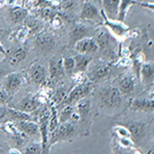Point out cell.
<instances>
[{
	"instance_id": "74e56055",
	"label": "cell",
	"mask_w": 154,
	"mask_h": 154,
	"mask_svg": "<svg viewBox=\"0 0 154 154\" xmlns=\"http://www.w3.org/2000/svg\"><path fill=\"white\" fill-rule=\"evenodd\" d=\"M138 5L143 7V8H147L149 11L154 12V2H145V1H139Z\"/></svg>"
},
{
	"instance_id": "4316f807",
	"label": "cell",
	"mask_w": 154,
	"mask_h": 154,
	"mask_svg": "<svg viewBox=\"0 0 154 154\" xmlns=\"http://www.w3.org/2000/svg\"><path fill=\"white\" fill-rule=\"evenodd\" d=\"M27 53H28V49L26 48H19L18 49H16L14 51H12V54H11V63L12 65H16L19 64L21 62H23L27 57Z\"/></svg>"
},
{
	"instance_id": "83f0119b",
	"label": "cell",
	"mask_w": 154,
	"mask_h": 154,
	"mask_svg": "<svg viewBox=\"0 0 154 154\" xmlns=\"http://www.w3.org/2000/svg\"><path fill=\"white\" fill-rule=\"evenodd\" d=\"M69 91H68L66 86H60V88H57L53 95V101L54 105L63 104L65 99L67 98V96H68Z\"/></svg>"
},
{
	"instance_id": "ffe728a7",
	"label": "cell",
	"mask_w": 154,
	"mask_h": 154,
	"mask_svg": "<svg viewBox=\"0 0 154 154\" xmlns=\"http://www.w3.org/2000/svg\"><path fill=\"white\" fill-rule=\"evenodd\" d=\"M119 2L120 0H102L103 11L110 20H117Z\"/></svg>"
},
{
	"instance_id": "bcb514c9",
	"label": "cell",
	"mask_w": 154,
	"mask_h": 154,
	"mask_svg": "<svg viewBox=\"0 0 154 154\" xmlns=\"http://www.w3.org/2000/svg\"><path fill=\"white\" fill-rule=\"evenodd\" d=\"M142 1H143V0H142Z\"/></svg>"
},
{
	"instance_id": "60d3db41",
	"label": "cell",
	"mask_w": 154,
	"mask_h": 154,
	"mask_svg": "<svg viewBox=\"0 0 154 154\" xmlns=\"http://www.w3.org/2000/svg\"><path fill=\"white\" fill-rule=\"evenodd\" d=\"M14 3H16V0H5V4H8V6H14Z\"/></svg>"
},
{
	"instance_id": "3957f363",
	"label": "cell",
	"mask_w": 154,
	"mask_h": 154,
	"mask_svg": "<svg viewBox=\"0 0 154 154\" xmlns=\"http://www.w3.org/2000/svg\"><path fill=\"white\" fill-rule=\"evenodd\" d=\"M100 12H101L102 20H103V25L109 31V33L114 38L118 39V40H125L128 31H130V28L123 22H120L118 20H110L105 14L103 9H101Z\"/></svg>"
},
{
	"instance_id": "cb8c5ba5",
	"label": "cell",
	"mask_w": 154,
	"mask_h": 154,
	"mask_svg": "<svg viewBox=\"0 0 154 154\" xmlns=\"http://www.w3.org/2000/svg\"><path fill=\"white\" fill-rule=\"evenodd\" d=\"M138 0H120L119 2V7H118V16L117 20L120 22H123L126 18L128 11L131 6L138 5Z\"/></svg>"
},
{
	"instance_id": "8992f818",
	"label": "cell",
	"mask_w": 154,
	"mask_h": 154,
	"mask_svg": "<svg viewBox=\"0 0 154 154\" xmlns=\"http://www.w3.org/2000/svg\"><path fill=\"white\" fill-rule=\"evenodd\" d=\"M95 40L97 41L99 45V51H103L105 56H113L114 54V48L116 46V40L115 38L111 35L107 30L103 29L97 34Z\"/></svg>"
},
{
	"instance_id": "9a60e30c",
	"label": "cell",
	"mask_w": 154,
	"mask_h": 154,
	"mask_svg": "<svg viewBox=\"0 0 154 154\" xmlns=\"http://www.w3.org/2000/svg\"><path fill=\"white\" fill-rule=\"evenodd\" d=\"M39 106H40V104L38 103L36 97L33 95H28V96L24 97L14 108L16 109V110L30 114L31 112L36 111Z\"/></svg>"
},
{
	"instance_id": "6da1fadb",
	"label": "cell",
	"mask_w": 154,
	"mask_h": 154,
	"mask_svg": "<svg viewBox=\"0 0 154 154\" xmlns=\"http://www.w3.org/2000/svg\"><path fill=\"white\" fill-rule=\"evenodd\" d=\"M98 107L106 114H114L120 110L125 97L120 94L116 85L106 83L96 91L95 95Z\"/></svg>"
},
{
	"instance_id": "f6af8a7d",
	"label": "cell",
	"mask_w": 154,
	"mask_h": 154,
	"mask_svg": "<svg viewBox=\"0 0 154 154\" xmlns=\"http://www.w3.org/2000/svg\"><path fill=\"white\" fill-rule=\"evenodd\" d=\"M150 97H152V99L154 98V89H153V91H151V93H150Z\"/></svg>"
},
{
	"instance_id": "44dd1931",
	"label": "cell",
	"mask_w": 154,
	"mask_h": 154,
	"mask_svg": "<svg viewBox=\"0 0 154 154\" xmlns=\"http://www.w3.org/2000/svg\"><path fill=\"white\" fill-rule=\"evenodd\" d=\"M89 28L85 25H77L70 31V43L72 45L75 44V42L82 38L89 37Z\"/></svg>"
},
{
	"instance_id": "d6a6232c",
	"label": "cell",
	"mask_w": 154,
	"mask_h": 154,
	"mask_svg": "<svg viewBox=\"0 0 154 154\" xmlns=\"http://www.w3.org/2000/svg\"><path fill=\"white\" fill-rule=\"evenodd\" d=\"M115 134L117 135L119 138H131V135L130 133V131L128 130V128L125 125H117L113 128Z\"/></svg>"
},
{
	"instance_id": "4dcf8cb0",
	"label": "cell",
	"mask_w": 154,
	"mask_h": 154,
	"mask_svg": "<svg viewBox=\"0 0 154 154\" xmlns=\"http://www.w3.org/2000/svg\"><path fill=\"white\" fill-rule=\"evenodd\" d=\"M42 148L40 143H30L25 147L22 154H41Z\"/></svg>"
},
{
	"instance_id": "f546056e",
	"label": "cell",
	"mask_w": 154,
	"mask_h": 154,
	"mask_svg": "<svg viewBox=\"0 0 154 154\" xmlns=\"http://www.w3.org/2000/svg\"><path fill=\"white\" fill-rule=\"evenodd\" d=\"M63 68L65 73L72 74L75 70V60L74 57H65L63 58Z\"/></svg>"
},
{
	"instance_id": "603a6c76",
	"label": "cell",
	"mask_w": 154,
	"mask_h": 154,
	"mask_svg": "<svg viewBox=\"0 0 154 154\" xmlns=\"http://www.w3.org/2000/svg\"><path fill=\"white\" fill-rule=\"evenodd\" d=\"M8 16L14 24H21L27 18V11L19 6H12L8 9Z\"/></svg>"
},
{
	"instance_id": "7a4b0ae2",
	"label": "cell",
	"mask_w": 154,
	"mask_h": 154,
	"mask_svg": "<svg viewBox=\"0 0 154 154\" xmlns=\"http://www.w3.org/2000/svg\"><path fill=\"white\" fill-rule=\"evenodd\" d=\"M94 89L93 83L89 81H85L83 83L76 84L75 88H73L69 91L68 96L64 101V106H75L79 101L88 98L91 95Z\"/></svg>"
},
{
	"instance_id": "ab89813d",
	"label": "cell",
	"mask_w": 154,
	"mask_h": 154,
	"mask_svg": "<svg viewBox=\"0 0 154 154\" xmlns=\"http://www.w3.org/2000/svg\"><path fill=\"white\" fill-rule=\"evenodd\" d=\"M113 154H130L128 150L120 148L118 145H116L115 147H113Z\"/></svg>"
},
{
	"instance_id": "d590c367",
	"label": "cell",
	"mask_w": 154,
	"mask_h": 154,
	"mask_svg": "<svg viewBox=\"0 0 154 154\" xmlns=\"http://www.w3.org/2000/svg\"><path fill=\"white\" fill-rule=\"evenodd\" d=\"M117 66L123 67V68L131 66V58H125V57H121V58L117 61Z\"/></svg>"
},
{
	"instance_id": "d6986e66",
	"label": "cell",
	"mask_w": 154,
	"mask_h": 154,
	"mask_svg": "<svg viewBox=\"0 0 154 154\" xmlns=\"http://www.w3.org/2000/svg\"><path fill=\"white\" fill-rule=\"evenodd\" d=\"M131 110L137 112L154 111V99H135L131 103Z\"/></svg>"
},
{
	"instance_id": "277c9868",
	"label": "cell",
	"mask_w": 154,
	"mask_h": 154,
	"mask_svg": "<svg viewBox=\"0 0 154 154\" xmlns=\"http://www.w3.org/2000/svg\"><path fill=\"white\" fill-rule=\"evenodd\" d=\"M77 130L73 121H68V122L60 123L56 131L51 134V146L58 142H63V141H70L76 136Z\"/></svg>"
},
{
	"instance_id": "484cf974",
	"label": "cell",
	"mask_w": 154,
	"mask_h": 154,
	"mask_svg": "<svg viewBox=\"0 0 154 154\" xmlns=\"http://www.w3.org/2000/svg\"><path fill=\"white\" fill-rule=\"evenodd\" d=\"M74 114V107L73 106H64L63 109L60 111L58 114L59 123L68 122V121H72V117Z\"/></svg>"
},
{
	"instance_id": "f1b7e54d",
	"label": "cell",
	"mask_w": 154,
	"mask_h": 154,
	"mask_svg": "<svg viewBox=\"0 0 154 154\" xmlns=\"http://www.w3.org/2000/svg\"><path fill=\"white\" fill-rule=\"evenodd\" d=\"M144 63H145V58H144V54L142 53H138L131 60V66H133L134 71H135V73L138 77L140 75L141 67H142Z\"/></svg>"
},
{
	"instance_id": "7c38bea8",
	"label": "cell",
	"mask_w": 154,
	"mask_h": 154,
	"mask_svg": "<svg viewBox=\"0 0 154 154\" xmlns=\"http://www.w3.org/2000/svg\"><path fill=\"white\" fill-rule=\"evenodd\" d=\"M17 128L20 133L29 138L38 139L40 138V131H39V125L37 122H34L33 120H22L14 122Z\"/></svg>"
},
{
	"instance_id": "8fae6325",
	"label": "cell",
	"mask_w": 154,
	"mask_h": 154,
	"mask_svg": "<svg viewBox=\"0 0 154 154\" xmlns=\"http://www.w3.org/2000/svg\"><path fill=\"white\" fill-rule=\"evenodd\" d=\"M29 77L36 85H42L48 79V70L42 64L34 62L29 69Z\"/></svg>"
},
{
	"instance_id": "e575fe53",
	"label": "cell",
	"mask_w": 154,
	"mask_h": 154,
	"mask_svg": "<svg viewBox=\"0 0 154 154\" xmlns=\"http://www.w3.org/2000/svg\"><path fill=\"white\" fill-rule=\"evenodd\" d=\"M117 145L122 149L130 150L134 147V142L131 138H119L117 141Z\"/></svg>"
},
{
	"instance_id": "e0dca14e",
	"label": "cell",
	"mask_w": 154,
	"mask_h": 154,
	"mask_svg": "<svg viewBox=\"0 0 154 154\" xmlns=\"http://www.w3.org/2000/svg\"><path fill=\"white\" fill-rule=\"evenodd\" d=\"M125 126L128 128L131 137H134L136 140H140L142 137H144V135L146 134V131H147V123L143 122L141 120H131L126 122Z\"/></svg>"
},
{
	"instance_id": "9c48e42d",
	"label": "cell",
	"mask_w": 154,
	"mask_h": 154,
	"mask_svg": "<svg viewBox=\"0 0 154 154\" xmlns=\"http://www.w3.org/2000/svg\"><path fill=\"white\" fill-rule=\"evenodd\" d=\"M24 78L21 73H11L2 79V88L6 91L7 95H14L21 88Z\"/></svg>"
},
{
	"instance_id": "7dc6e473",
	"label": "cell",
	"mask_w": 154,
	"mask_h": 154,
	"mask_svg": "<svg viewBox=\"0 0 154 154\" xmlns=\"http://www.w3.org/2000/svg\"><path fill=\"white\" fill-rule=\"evenodd\" d=\"M130 154H131V153H130Z\"/></svg>"
},
{
	"instance_id": "ba28073f",
	"label": "cell",
	"mask_w": 154,
	"mask_h": 154,
	"mask_svg": "<svg viewBox=\"0 0 154 154\" xmlns=\"http://www.w3.org/2000/svg\"><path fill=\"white\" fill-rule=\"evenodd\" d=\"M88 80L89 82H99L105 80L111 72V68L106 63H97L88 69Z\"/></svg>"
},
{
	"instance_id": "52a82bcc",
	"label": "cell",
	"mask_w": 154,
	"mask_h": 154,
	"mask_svg": "<svg viewBox=\"0 0 154 154\" xmlns=\"http://www.w3.org/2000/svg\"><path fill=\"white\" fill-rule=\"evenodd\" d=\"M56 38L48 33H39L37 34L34 40V46L39 54H48L54 51L56 48Z\"/></svg>"
},
{
	"instance_id": "5bb4252c",
	"label": "cell",
	"mask_w": 154,
	"mask_h": 154,
	"mask_svg": "<svg viewBox=\"0 0 154 154\" xmlns=\"http://www.w3.org/2000/svg\"><path fill=\"white\" fill-rule=\"evenodd\" d=\"M80 19L85 20V21L100 22L102 17L100 11L93 2L89 1V0H84L80 14Z\"/></svg>"
},
{
	"instance_id": "b9f144b4",
	"label": "cell",
	"mask_w": 154,
	"mask_h": 154,
	"mask_svg": "<svg viewBox=\"0 0 154 154\" xmlns=\"http://www.w3.org/2000/svg\"><path fill=\"white\" fill-rule=\"evenodd\" d=\"M0 54H6V51L4 49L3 45H2L1 43H0Z\"/></svg>"
},
{
	"instance_id": "7402d4cb",
	"label": "cell",
	"mask_w": 154,
	"mask_h": 154,
	"mask_svg": "<svg viewBox=\"0 0 154 154\" xmlns=\"http://www.w3.org/2000/svg\"><path fill=\"white\" fill-rule=\"evenodd\" d=\"M75 60V73H85L91 63V57L86 54H77Z\"/></svg>"
},
{
	"instance_id": "4fadbf2b",
	"label": "cell",
	"mask_w": 154,
	"mask_h": 154,
	"mask_svg": "<svg viewBox=\"0 0 154 154\" xmlns=\"http://www.w3.org/2000/svg\"><path fill=\"white\" fill-rule=\"evenodd\" d=\"M117 88L125 98H128L134 94L136 88V80L133 74H125L117 81Z\"/></svg>"
},
{
	"instance_id": "7bdbcfd3",
	"label": "cell",
	"mask_w": 154,
	"mask_h": 154,
	"mask_svg": "<svg viewBox=\"0 0 154 154\" xmlns=\"http://www.w3.org/2000/svg\"><path fill=\"white\" fill-rule=\"evenodd\" d=\"M5 4V0H0V7H2Z\"/></svg>"
},
{
	"instance_id": "5b68a950",
	"label": "cell",
	"mask_w": 154,
	"mask_h": 154,
	"mask_svg": "<svg viewBox=\"0 0 154 154\" xmlns=\"http://www.w3.org/2000/svg\"><path fill=\"white\" fill-rule=\"evenodd\" d=\"M48 118H49V110L44 109L38 118V125L40 131V144L42 148L41 154H49L51 151V133L48 130Z\"/></svg>"
},
{
	"instance_id": "d4e9b609",
	"label": "cell",
	"mask_w": 154,
	"mask_h": 154,
	"mask_svg": "<svg viewBox=\"0 0 154 154\" xmlns=\"http://www.w3.org/2000/svg\"><path fill=\"white\" fill-rule=\"evenodd\" d=\"M75 107L77 110V114L79 115V119L84 120L89 115V112H91V100L88 98L83 99V100L79 101L75 105Z\"/></svg>"
},
{
	"instance_id": "1f68e13d",
	"label": "cell",
	"mask_w": 154,
	"mask_h": 154,
	"mask_svg": "<svg viewBox=\"0 0 154 154\" xmlns=\"http://www.w3.org/2000/svg\"><path fill=\"white\" fill-rule=\"evenodd\" d=\"M25 26L28 28V30L30 31V34L32 33H36V32H39L41 30V25L38 21L34 19H29L26 21V25Z\"/></svg>"
},
{
	"instance_id": "ac0fdd59",
	"label": "cell",
	"mask_w": 154,
	"mask_h": 154,
	"mask_svg": "<svg viewBox=\"0 0 154 154\" xmlns=\"http://www.w3.org/2000/svg\"><path fill=\"white\" fill-rule=\"evenodd\" d=\"M48 73H49V79L51 81H57L61 79L65 74L63 68V58L62 59H53L49 62L48 66Z\"/></svg>"
},
{
	"instance_id": "2e32d148",
	"label": "cell",
	"mask_w": 154,
	"mask_h": 154,
	"mask_svg": "<svg viewBox=\"0 0 154 154\" xmlns=\"http://www.w3.org/2000/svg\"><path fill=\"white\" fill-rule=\"evenodd\" d=\"M139 78L147 88L152 85L154 83V62H145L143 64Z\"/></svg>"
},
{
	"instance_id": "836d02e7",
	"label": "cell",
	"mask_w": 154,
	"mask_h": 154,
	"mask_svg": "<svg viewBox=\"0 0 154 154\" xmlns=\"http://www.w3.org/2000/svg\"><path fill=\"white\" fill-rule=\"evenodd\" d=\"M30 35V31L26 26L21 27L16 33V40L19 42H24Z\"/></svg>"
},
{
	"instance_id": "f35d334b",
	"label": "cell",
	"mask_w": 154,
	"mask_h": 154,
	"mask_svg": "<svg viewBox=\"0 0 154 154\" xmlns=\"http://www.w3.org/2000/svg\"><path fill=\"white\" fill-rule=\"evenodd\" d=\"M7 98H8V95L6 94V91L2 88H0V106L6 103Z\"/></svg>"
},
{
	"instance_id": "30bf717a",
	"label": "cell",
	"mask_w": 154,
	"mask_h": 154,
	"mask_svg": "<svg viewBox=\"0 0 154 154\" xmlns=\"http://www.w3.org/2000/svg\"><path fill=\"white\" fill-rule=\"evenodd\" d=\"M74 49L80 54L91 56L99 51V45L94 37H86L75 42L73 45Z\"/></svg>"
},
{
	"instance_id": "8d00e7d4",
	"label": "cell",
	"mask_w": 154,
	"mask_h": 154,
	"mask_svg": "<svg viewBox=\"0 0 154 154\" xmlns=\"http://www.w3.org/2000/svg\"><path fill=\"white\" fill-rule=\"evenodd\" d=\"M51 28L54 30H58L63 26V23H62V20L58 18V17H54V18L51 20Z\"/></svg>"
},
{
	"instance_id": "ee69618b",
	"label": "cell",
	"mask_w": 154,
	"mask_h": 154,
	"mask_svg": "<svg viewBox=\"0 0 154 154\" xmlns=\"http://www.w3.org/2000/svg\"><path fill=\"white\" fill-rule=\"evenodd\" d=\"M89 1H91V2H95V3H101V2H102V0H89Z\"/></svg>"
}]
</instances>
